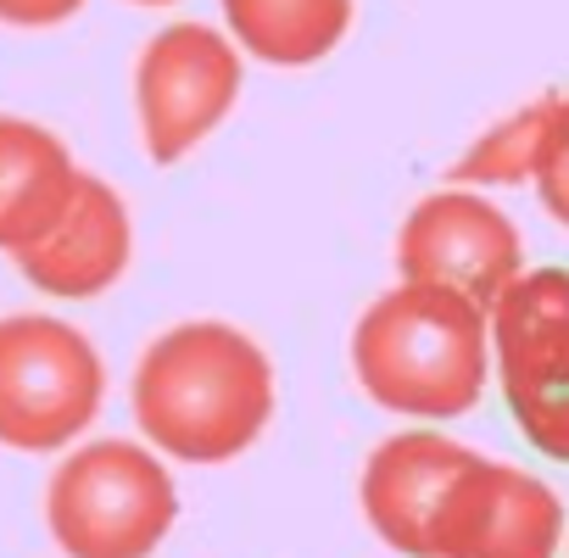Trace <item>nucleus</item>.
Listing matches in <instances>:
<instances>
[{"label": "nucleus", "mask_w": 569, "mask_h": 558, "mask_svg": "<svg viewBox=\"0 0 569 558\" xmlns=\"http://www.w3.org/2000/svg\"><path fill=\"white\" fill-rule=\"evenodd\" d=\"M273 358L257 336L223 319H184L162 330L129 380L140 436L179 464H229L273 419Z\"/></svg>", "instance_id": "f257e3e1"}, {"label": "nucleus", "mask_w": 569, "mask_h": 558, "mask_svg": "<svg viewBox=\"0 0 569 558\" xmlns=\"http://www.w3.org/2000/svg\"><path fill=\"white\" fill-rule=\"evenodd\" d=\"M352 375L386 413L441 425L486 397L491 313L447 286L397 279L352 325Z\"/></svg>", "instance_id": "f03ea898"}, {"label": "nucleus", "mask_w": 569, "mask_h": 558, "mask_svg": "<svg viewBox=\"0 0 569 558\" xmlns=\"http://www.w3.org/2000/svg\"><path fill=\"white\" fill-rule=\"evenodd\" d=\"M173 519L179 486L151 441H84L46 486V525L68 558H151Z\"/></svg>", "instance_id": "7ed1b4c3"}, {"label": "nucleus", "mask_w": 569, "mask_h": 558, "mask_svg": "<svg viewBox=\"0 0 569 558\" xmlns=\"http://www.w3.org/2000/svg\"><path fill=\"white\" fill-rule=\"evenodd\" d=\"M107 402V363L96 341L57 313L0 319V447L62 452Z\"/></svg>", "instance_id": "20e7f679"}, {"label": "nucleus", "mask_w": 569, "mask_h": 558, "mask_svg": "<svg viewBox=\"0 0 569 558\" xmlns=\"http://www.w3.org/2000/svg\"><path fill=\"white\" fill-rule=\"evenodd\" d=\"M491 369L519 436L569 464V268H525L491 308Z\"/></svg>", "instance_id": "39448f33"}, {"label": "nucleus", "mask_w": 569, "mask_h": 558, "mask_svg": "<svg viewBox=\"0 0 569 558\" xmlns=\"http://www.w3.org/2000/svg\"><path fill=\"white\" fill-rule=\"evenodd\" d=\"M240 46L212 23H168L134 62V118L157 168L184 162L240 101Z\"/></svg>", "instance_id": "423d86ee"}, {"label": "nucleus", "mask_w": 569, "mask_h": 558, "mask_svg": "<svg viewBox=\"0 0 569 558\" xmlns=\"http://www.w3.org/2000/svg\"><path fill=\"white\" fill-rule=\"evenodd\" d=\"M397 273L425 279V286H447L486 313L497 297L525 273V246L513 218L469 185H441L397 229Z\"/></svg>", "instance_id": "0eeeda50"}, {"label": "nucleus", "mask_w": 569, "mask_h": 558, "mask_svg": "<svg viewBox=\"0 0 569 558\" xmlns=\"http://www.w3.org/2000/svg\"><path fill=\"white\" fill-rule=\"evenodd\" d=\"M563 502L530 469L480 458L452 480L430 525V558H558Z\"/></svg>", "instance_id": "6e6552de"}, {"label": "nucleus", "mask_w": 569, "mask_h": 558, "mask_svg": "<svg viewBox=\"0 0 569 558\" xmlns=\"http://www.w3.org/2000/svg\"><path fill=\"white\" fill-rule=\"evenodd\" d=\"M475 464V447L419 425V430H397L386 436L358 480V502L369 530L408 558H430V525L441 497L452 491V480Z\"/></svg>", "instance_id": "1a4fd4ad"}, {"label": "nucleus", "mask_w": 569, "mask_h": 558, "mask_svg": "<svg viewBox=\"0 0 569 558\" xmlns=\"http://www.w3.org/2000/svg\"><path fill=\"white\" fill-rule=\"evenodd\" d=\"M129 257H134V223H129L123 196L101 173H79L68 212L51 223L46 240H34L12 262L34 291L57 302H90V297H107L129 273Z\"/></svg>", "instance_id": "9d476101"}, {"label": "nucleus", "mask_w": 569, "mask_h": 558, "mask_svg": "<svg viewBox=\"0 0 569 558\" xmlns=\"http://www.w3.org/2000/svg\"><path fill=\"white\" fill-rule=\"evenodd\" d=\"M79 162L46 123L0 112V251H29L51 235L79 190Z\"/></svg>", "instance_id": "9b49d317"}, {"label": "nucleus", "mask_w": 569, "mask_h": 558, "mask_svg": "<svg viewBox=\"0 0 569 558\" xmlns=\"http://www.w3.org/2000/svg\"><path fill=\"white\" fill-rule=\"evenodd\" d=\"M229 40L268 68H313L352 34V0H218Z\"/></svg>", "instance_id": "f8f14e48"}, {"label": "nucleus", "mask_w": 569, "mask_h": 558, "mask_svg": "<svg viewBox=\"0 0 569 558\" xmlns=\"http://www.w3.org/2000/svg\"><path fill=\"white\" fill-rule=\"evenodd\" d=\"M547 118H552V90L536 96L530 107L508 112L502 123H491L486 134L469 140V151L447 168L452 185H469V190H497V185H530L536 179V157H541V134H547Z\"/></svg>", "instance_id": "ddd939ff"}, {"label": "nucleus", "mask_w": 569, "mask_h": 558, "mask_svg": "<svg viewBox=\"0 0 569 558\" xmlns=\"http://www.w3.org/2000/svg\"><path fill=\"white\" fill-rule=\"evenodd\" d=\"M530 185H536V201L547 207V218L558 229H569V90H552V118H547Z\"/></svg>", "instance_id": "4468645a"}, {"label": "nucleus", "mask_w": 569, "mask_h": 558, "mask_svg": "<svg viewBox=\"0 0 569 558\" xmlns=\"http://www.w3.org/2000/svg\"><path fill=\"white\" fill-rule=\"evenodd\" d=\"M84 12V0H0V23L12 29H57Z\"/></svg>", "instance_id": "2eb2a0df"}, {"label": "nucleus", "mask_w": 569, "mask_h": 558, "mask_svg": "<svg viewBox=\"0 0 569 558\" xmlns=\"http://www.w3.org/2000/svg\"><path fill=\"white\" fill-rule=\"evenodd\" d=\"M129 7H179V0H129Z\"/></svg>", "instance_id": "dca6fc26"}]
</instances>
